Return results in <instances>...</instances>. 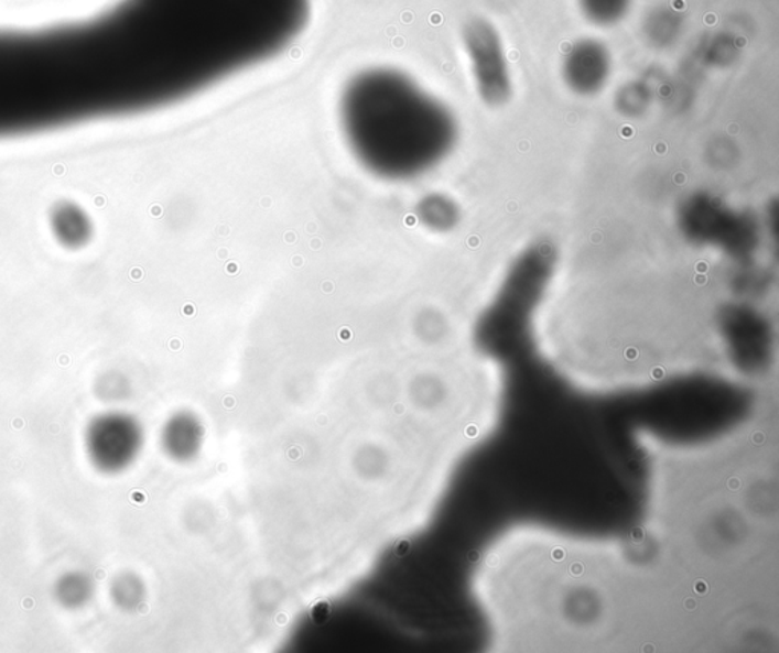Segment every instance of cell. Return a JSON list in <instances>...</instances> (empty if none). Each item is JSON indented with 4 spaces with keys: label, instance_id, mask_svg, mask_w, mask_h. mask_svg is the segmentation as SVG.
Returning <instances> with one entry per match:
<instances>
[{
    "label": "cell",
    "instance_id": "cell-2",
    "mask_svg": "<svg viewBox=\"0 0 779 653\" xmlns=\"http://www.w3.org/2000/svg\"><path fill=\"white\" fill-rule=\"evenodd\" d=\"M338 111L351 154L369 173L389 181L429 173L453 153L458 139L453 111L390 67L350 78Z\"/></svg>",
    "mask_w": 779,
    "mask_h": 653
},
{
    "label": "cell",
    "instance_id": "cell-8",
    "mask_svg": "<svg viewBox=\"0 0 779 653\" xmlns=\"http://www.w3.org/2000/svg\"><path fill=\"white\" fill-rule=\"evenodd\" d=\"M583 19L597 28H614L625 22L634 0H577Z\"/></svg>",
    "mask_w": 779,
    "mask_h": 653
},
{
    "label": "cell",
    "instance_id": "cell-12",
    "mask_svg": "<svg viewBox=\"0 0 779 653\" xmlns=\"http://www.w3.org/2000/svg\"><path fill=\"white\" fill-rule=\"evenodd\" d=\"M618 110L627 117H639L645 113L649 107L650 95L645 83L630 81L623 89L618 90L617 99Z\"/></svg>",
    "mask_w": 779,
    "mask_h": 653
},
{
    "label": "cell",
    "instance_id": "cell-9",
    "mask_svg": "<svg viewBox=\"0 0 779 653\" xmlns=\"http://www.w3.org/2000/svg\"><path fill=\"white\" fill-rule=\"evenodd\" d=\"M419 220L433 230L453 229L458 221V207L445 195H429L419 203Z\"/></svg>",
    "mask_w": 779,
    "mask_h": 653
},
{
    "label": "cell",
    "instance_id": "cell-1",
    "mask_svg": "<svg viewBox=\"0 0 779 653\" xmlns=\"http://www.w3.org/2000/svg\"><path fill=\"white\" fill-rule=\"evenodd\" d=\"M116 8L148 111L274 57L302 33L311 0H121Z\"/></svg>",
    "mask_w": 779,
    "mask_h": 653
},
{
    "label": "cell",
    "instance_id": "cell-3",
    "mask_svg": "<svg viewBox=\"0 0 779 653\" xmlns=\"http://www.w3.org/2000/svg\"><path fill=\"white\" fill-rule=\"evenodd\" d=\"M461 39L478 98L490 109L507 106L513 97V75L498 28L474 15L463 23Z\"/></svg>",
    "mask_w": 779,
    "mask_h": 653
},
{
    "label": "cell",
    "instance_id": "cell-11",
    "mask_svg": "<svg viewBox=\"0 0 779 653\" xmlns=\"http://www.w3.org/2000/svg\"><path fill=\"white\" fill-rule=\"evenodd\" d=\"M91 595V583L89 577L83 573H69L59 577L55 585V597L59 605L66 608H79L89 600Z\"/></svg>",
    "mask_w": 779,
    "mask_h": 653
},
{
    "label": "cell",
    "instance_id": "cell-6",
    "mask_svg": "<svg viewBox=\"0 0 779 653\" xmlns=\"http://www.w3.org/2000/svg\"><path fill=\"white\" fill-rule=\"evenodd\" d=\"M642 42L653 51H669L678 45L686 31V14L681 7L661 2L650 7L641 19Z\"/></svg>",
    "mask_w": 779,
    "mask_h": 653
},
{
    "label": "cell",
    "instance_id": "cell-5",
    "mask_svg": "<svg viewBox=\"0 0 779 653\" xmlns=\"http://www.w3.org/2000/svg\"><path fill=\"white\" fill-rule=\"evenodd\" d=\"M86 447L96 468L102 472L119 471L138 447V428L123 414H102L90 422Z\"/></svg>",
    "mask_w": 779,
    "mask_h": 653
},
{
    "label": "cell",
    "instance_id": "cell-7",
    "mask_svg": "<svg viewBox=\"0 0 779 653\" xmlns=\"http://www.w3.org/2000/svg\"><path fill=\"white\" fill-rule=\"evenodd\" d=\"M50 227L58 244L67 250L83 249L94 237L90 215L78 203L71 200L57 202L51 207Z\"/></svg>",
    "mask_w": 779,
    "mask_h": 653
},
{
    "label": "cell",
    "instance_id": "cell-4",
    "mask_svg": "<svg viewBox=\"0 0 779 653\" xmlns=\"http://www.w3.org/2000/svg\"><path fill=\"white\" fill-rule=\"evenodd\" d=\"M613 52L595 37L574 40L563 54L561 77L563 85L581 98L601 95L613 77Z\"/></svg>",
    "mask_w": 779,
    "mask_h": 653
},
{
    "label": "cell",
    "instance_id": "cell-10",
    "mask_svg": "<svg viewBox=\"0 0 779 653\" xmlns=\"http://www.w3.org/2000/svg\"><path fill=\"white\" fill-rule=\"evenodd\" d=\"M738 52L737 39L731 33H713L699 43L697 55L706 66L731 65Z\"/></svg>",
    "mask_w": 779,
    "mask_h": 653
}]
</instances>
